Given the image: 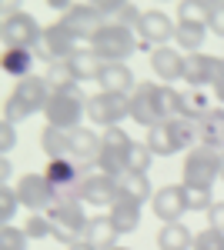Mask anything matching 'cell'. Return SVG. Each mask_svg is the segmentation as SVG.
<instances>
[{
	"instance_id": "36",
	"label": "cell",
	"mask_w": 224,
	"mask_h": 250,
	"mask_svg": "<svg viewBox=\"0 0 224 250\" xmlns=\"http://www.w3.org/2000/svg\"><path fill=\"white\" fill-rule=\"evenodd\" d=\"M27 233L24 227H14V224H7V227H0V250H27Z\"/></svg>"
},
{
	"instance_id": "30",
	"label": "cell",
	"mask_w": 224,
	"mask_h": 250,
	"mask_svg": "<svg viewBox=\"0 0 224 250\" xmlns=\"http://www.w3.org/2000/svg\"><path fill=\"white\" fill-rule=\"evenodd\" d=\"M211 10H214V3H207V0H181L177 3V23L207 27L211 23Z\"/></svg>"
},
{
	"instance_id": "16",
	"label": "cell",
	"mask_w": 224,
	"mask_h": 250,
	"mask_svg": "<svg viewBox=\"0 0 224 250\" xmlns=\"http://www.w3.org/2000/svg\"><path fill=\"white\" fill-rule=\"evenodd\" d=\"M64 23H67V30L80 37L84 43H91V37L104 27V20H100V10H97V3H71L67 7V14H64Z\"/></svg>"
},
{
	"instance_id": "34",
	"label": "cell",
	"mask_w": 224,
	"mask_h": 250,
	"mask_svg": "<svg viewBox=\"0 0 224 250\" xmlns=\"http://www.w3.org/2000/svg\"><path fill=\"white\" fill-rule=\"evenodd\" d=\"M161 107H164V120H177V117H184V94L164 83V90H161Z\"/></svg>"
},
{
	"instance_id": "33",
	"label": "cell",
	"mask_w": 224,
	"mask_h": 250,
	"mask_svg": "<svg viewBox=\"0 0 224 250\" xmlns=\"http://www.w3.org/2000/svg\"><path fill=\"white\" fill-rule=\"evenodd\" d=\"M211 107H214V104L207 100L204 90H187V94H184V117H187V120H201Z\"/></svg>"
},
{
	"instance_id": "47",
	"label": "cell",
	"mask_w": 224,
	"mask_h": 250,
	"mask_svg": "<svg viewBox=\"0 0 224 250\" xmlns=\"http://www.w3.org/2000/svg\"><path fill=\"white\" fill-rule=\"evenodd\" d=\"M114 250H127V247H114Z\"/></svg>"
},
{
	"instance_id": "2",
	"label": "cell",
	"mask_w": 224,
	"mask_h": 250,
	"mask_svg": "<svg viewBox=\"0 0 224 250\" xmlns=\"http://www.w3.org/2000/svg\"><path fill=\"white\" fill-rule=\"evenodd\" d=\"M40 30L44 27L27 10H20L17 3H3L0 7V40H3V50H34L40 40Z\"/></svg>"
},
{
	"instance_id": "1",
	"label": "cell",
	"mask_w": 224,
	"mask_h": 250,
	"mask_svg": "<svg viewBox=\"0 0 224 250\" xmlns=\"http://www.w3.org/2000/svg\"><path fill=\"white\" fill-rule=\"evenodd\" d=\"M50 83L34 74V77H24L14 83V90L3 100V120L10 124H20V120H30L34 114H44L47 110V100H50Z\"/></svg>"
},
{
	"instance_id": "35",
	"label": "cell",
	"mask_w": 224,
	"mask_h": 250,
	"mask_svg": "<svg viewBox=\"0 0 224 250\" xmlns=\"http://www.w3.org/2000/svg\"><path fill=\"white\" fill-rule=\"evenodd\" d=\"M24 233H27L30 240H44V237H54L50 217H47V213H27V220H24Z\"/></svg>"
},
{
	"instance_id": "10",
	"label": "cell",
	"mask_w": 224,
	"mask_h": 250,
	"mask_svg": "<svg viewBox=\"0 0 224 250\" xmlns=\"http://www.w3.org/2000/svg\"><path fill=\"white\" fill-rule=\"evenodd\" d=\"M14 190H17L20 207H27V213H47L57 204L54 184L44 173H24L17 184H14Z\"/></svg>"
},
{
	"instance_id": "19",
	"label": "cell",
	"mask_w": 224,
	"mask_h": 250,
	"mask_svg": "<svg viewBox=\"0 0 224 250\" xmlns=\"http://www.w3.org/2000/svg\"><path fill=\"white\" fill-rule=\"evenodd\" d=\"M117 200H127V204H137V207H144L148 200H154L148 173H131L127 170L124 177H117Z\"/></svg>"
},
{
	"instance_id": "23",
	"label": "cell",
	"mask_w": 224,
	"mask_h": 250,
	"mask_svg": "<svg viewBox=\"0 0 224 250\" xmlns=\"http://www.w3.org/2000/svg\"><path fill=\"white\" fill-rule=\"evenodd\" d=\"M67 67H71V74H74L77 83H84V80H100V74H104V60L94 54L91 47H84V50H77L74 57L67 60Z\"/></svg>"
},
{
	"instance_id": "20",
	"label": "cell",
	"mask_w": 224,
	"mask_h": 250,
	"mask_svg": "<svg viewBox=\"0 0 224 250\" xmlns=\"http://www.w3.org/2000/svg\"><path fill=\"white\" fill-rule=\"evenodd\" d=\"M198 144H201V147L224 150V107H211V110L198 120Z\"/></svg>"
},
{
	"instance_id": "18",
	"label": "cell",
	"mask_w": 224,
	"mask_h": 250,
	"mask_svg": "<svg viewBox=\"0 0 224 250\" xmlns=\"http://www.w3.org/2000/svg\"><path fill=\"white\" fill-rule=\"evenodd\" d=\"M71 140H74V164L80 170H91L97 167V160H100V137L87 130V127H77L71 130Z\"/></svg>"
},
{
	"instance_id": "42",
	"label": "cell",
	"mask_w": 224,
	"mask_h": 250,
	"mask_svg": "<svg viewBox=\"0 0 224 250\" xmlns=\"http://www.w3.org/2000/svg\"><path fill=\"white\" fill-rule=\"evenodd\" d=\"M204 217H207V227H211V230L224 233V200H214V207H211Z\"/></svg>"
},
{
	"instance_id": "8",
	"label": "cell",
	"mask_w": 224,
	"mask_h": 250,
	"mask_svg": "<svg viewBox=\"0 0 224 250\" xmlns=\"http://www.w3.org/2000/svg\"><path fill=\"white\" fill-rule=\"evenodd\" d=\"M221 154L224 150H214V147H194L187 150L184 167H181V177H184V187H204L211 190L214 180L221 177Z\"/></svg>"
},
{
	"instance_id": "43",
	"label": "cell",
	"mask_w": 224,
	"mask_h": 250,
	"mask_svg": "<svg viewBox=\"0 0 224 250\" xmlns=\"http://www.w3.org/2000/svg\"><path fill=\"white\" fill-rule=\"evenodd\" d=\"M207 30H214L218 37H224V3H214V10H211V23H207Z\"/></svg>"
},
{
	"instance_id": "40",
	"label": "cell",
	"mask_w": 224,
	"mask_h": 250,
	"mask_svg": "<svg viewBox=\"0 0 224 250\" xmlns=\"http://www.w3.org/2000/svg\"><path fill=\"white\" fill-rule=\"evenodd\" d=\"M194 250H224V233L218 230H201L198 237H194Z\"/></svg>"
},
{
	"instance_id": "46",
	"label": "cell",
	"mask_w": 224,
	"mask_h": 250,
	"mask_svg": "<svg viewBox=\"0 0 224 250\" xmlns=\"http://www.w3.org/2000/svg\"><path fill=\"white\" fill-rule=\"evenodd\" d=\"M221 180H224V154H221Z\"/></svg>"
},
{
	"instance_id": "31",
	"label": "cell",
	"mask_w": 224,
	"mask_h": 250,
	"mask_svg": "<svg viewBox=\"0 0 224 250\" xmlns=\"http://www.w3.org/2000/svg\"><path fill=\"white\" fill-rule=\"evenodd\" d=\"M207 37V27H198V23H177V34H174V43L184 47L187 54H198L204 47Z\"/></svg>"
},
{
	"instance_id": "41",
	"label": "cell",
	"mask_w": 224,
	"mask_h": 250,
	"mask_svg": "<svg viewBox=\"0 0 224 250\" xmlns=\"http://www.w3.org/2000/svg\"><path fill=\"white\" fill-rule=\"evenodd\" d=\"M17 124H10V120H3L0 124V154L7 157L10 150H14V144H17V130H14Z\"/></svg>"
},
{
	"instance_id": "14",
	"label": "cell",
	"mask_w": 224,
	"mask_h": 250,
	"mask_svg": "<svg viewBox=\"0 0 224 250\" xmlns=\"http://www.w3.org/2000/svg\"><path fill=\"white\" fill-rule=\"evenodd\" d=\"M150 210L161 224H177L187 213V193L184 184H168L161 190H154V200H150Z\"/></svg>"
},
{
	"instance_id": "9",
	"label": "cell",
	"mask_w": 224,
	"mask_h": 250,
	"mask_svg": "<svg viewBox=\"0 0 224 250\" xmlns=\"http://www.w3.org/2000/svg\"><path fill=\"white\" fill-rule=\"evenodd\" d=\"M161 90L164 83H154V80H144L137 83L131 94V120L141 124V127H157L164 124V107H161Z\"/></svg>"
},
{
	"instance_id": "3",
	"label": "cell",
	"mask_w": 224,
	"mask_h": 250,
	"mask_svg": "<svg viewBox=\"0 0 224 250\" xmlns=\"http://www.w3.org/2000/svg\"><path fill=\"white\" fill-rule=\"evenodd\" d=\"M84 47H87V43L80 37H74L64 20H54L50 27L40 30V40H37V47H34V54H37V60H44V63L50 67V63H67V60L74 57L77 50H84Z\"/></svg>"
},
{
	"instance_id": "5",
	"label": "cell",
	"mask_w": 224,
	"mask_h": 250,
	"mask_svg": "<svg viewBox=\"0 0 224 250\" xmlns=\"http://www.w3.org/2000/svg\"><path fill=\"white\" fill-rule=\"evenodd\" d=\"M47 217H50V227H54V240L64 244V247H74L77 240H84L87 224H91V217L84 213L80 200H57L47 210Z\"/></svg>"
},
{
	"instance_id": "12",
	"label": "cell",
	"mask_w": 224,
	"mask_h": 250,
	"mask_svg": "<svg viewBox=\"0 0 224 250\" xmlns=\"http://www.w3.org/2000/svg\"><path fill=\"white\" fill-rule=\"evenodd\" d=\"M174 34H177V20H171L164 10H144L141 20H137V37L150 50H157L168 40H174Z\"/></svg>"
},
{
	"instance_id": "39",
	"label": "cell",
	"mask_w": 224,
	"mask_h": 250,
	"mask_svg": "<svg viewBox=\"0 0 224 250\" xmlns=\"http://www.w3.org/2000/svg\"><path fill=\"white\" fill-rule=\"evenodd\" d=\"M150 164H154L150 147H148V144H134V150H131V173H148Z\"/></svg>"
},
{
	"instance_id": "37",
	"label": "cell",
	"mask_w": 224,
	"mask_h": 250,
	"mask_svg": "<svg viewBox=\"0 0 224 250\" xmlns=\"http://www.w3.org/2000/svg\"><path fill=\"white\" fill-rule=\"evenodd\" d=\"M17 207H20L17 190H14L10 184H3V187H0V224H3V227H7V224L14 220V213H17Z\"/></svg>"
},
{
	"instance_id": "24",
	"label": "cell",
	"mask_w": 224,
	"mask_h": 250,
	"mask_svg": "<svg viewBox=\"0 0 224 250\" xmlns=\"http://www.w3.org/2000/svg\"><path fill=\"white\" fill-rule=\"evenodd\" d=\"M117 237H121V233L114 230V224H111V217H107V213L91 217L87 233H84V240H87L94 250H114V247H117Z\"/></svg>"
},
{
	"instance_id": "29",
	"label": "cell",
	"mask_w": 224,
	"mask_h": 250,
	"mask_svg": "<svg viewBox=\"0 0 224 250\" xmlns=\"http://www.w3.org/2000/svg\"><path fill=\"white\" fill-rule=\"evenodd\" d=\"M150 147V154L154 157H171V154H181V147H177V140L171 134V124H157V127H150L148 130V140H144Z\"/></svg>"
},
{
	"instance_id": "27",
	"label": "cell",
	"mask_w": 224,
	"mask_h": 250,
	"mask_svg": "<svg viewBox=\"0 0 224 250\" xmlns=\"http://www.w3.org/2000/svg\"><path fill=\"white\" fill-rule=\"evenodd\" d=\"M107 217H111L114 230L121 233H134L137 227H141V207L137 204H127V200H114L111 207H107Z\"/></svg>"
},
{
	"instance_id": "44",
	"label": "cell",
	"mask_w": 224,
	"mask_h": 250,
	"mask_svg": "<svg viewBox=\"0 0 224 250\" xmlns=\"http://www.w3.org/2000/svg\"><path fill=\"white\" fill-rule=\"evenodd\" d=\"M10 170H14V167H10V160L3 157V160H0V177H3V180H10Z\"/></svg>"
},
{
	"instance_id": "38",
	"label": "cell",
	"mask_w": 224,
	"mask_h": 250,
	"mask_svg": "<svg viewBox=\"0 0 224 250\" xmlns=\"http://www.w3.org/2000/svg\"><path fill=\"white\" fill-rule=\"evenodd\" d=\"M184 193H187V210L207 213L211 207H214V193L204 190V187H184Z\"/></svg>"
},
{
	"instance_id": "32",
	"label": "cell",
	"mask_w": 224,
	"mask_h": 250,
	"mask_svg": "<svg viewBox=\"0 0 224 250\" xmlns=\"http://www.w3.org/2000/svg\"><path fill=\"white\" fill-rule=\"evenodd\" d=\"M44 80L50 83V90H74L77 87V80H74V74H71L67 63H50L47 74H44Z\"/></svg>"
},
{
	"instance_id": "4",
	"label": "cell",
	"mask_w": 224,
	"mask_h": 250,
	"mask_svg": "<svg viewBox=\"0 0 224 250\" xmlns=\"http://www.w3.org/2000/svg\"><path fill=\"white\" fill-rule=\"evenodd\" d=\"M131 150L134 140L124 127H107L104 137H100V160H97V170L107 173V177H124L131 170Z\"/></svg>"
},
{
	"instance_id": "26",
	"label": "cell",
	"mask_w": 224,
	"mask_h": 250,
	"mask_svg": "<svg viewBox=\"0 0 224 250\" xmlns=\"http://www.w3.org/2000/svg\"><path fill=\"white\" fill-rule=\"evenodd\" d=\"M194 237L198 233L191 230L187 224H161V230H157V250H187L194 247Z\"/></svg>"
},
{
	"instance_id": "11",
	"label": "cell",
	"mask_w": 224,
	"mask_h": 250,
	"mask_svg": "<svg viewBox=\"0 0 224 250\" xmlns=\"http://www.w3.org/2000/svg\"><path fill=\"white\" fill-rule=\"evenodd\" d=\"M87 117L97 127H117L124 117H131V97L124 94H104L97 90L94 97H87Z\"/></svg>"
},
{
	"instance_id": "15",
	"label": "cell",
	"mask_w": 224,
	"mask_h": 250,
	"mask_svg": "<svg viewBox=\"0 0 224 250\" xmlns=\"http://www.w3.org/2000/svg\"><path fill=\"white\" fill-rule=\"evenodd\" d=\"M77 197L87 207H111L117 200V180L107 173H84V180L77 184Z\"/></svg>"
},
{
	"instance_id": "6",
	"label": "cell",
	"mask_w": 224,
	"mask_h": 250,
	"mask_svg": "<svg viewBox=\"0 0 224 250\" xmlns=\"http://www.w3.org/2000/svg\"><path fill=\"white\" fill-rule=\"evenodd\" d=\"M87 47H91L104 63H124L134 50H141L131 27H114V23H104V27L91 37Z\"/></svg>"
},
{
	"instance_id": "25",
	"label": "cell",
	"mask_w": 224,
	"mask_h": 250,
	"mask_svg": "<svg viewBox=\"0 0 224 250\" xmlns=\"http://www.w3.org/2000/svg\"><path fill=\"white\" fill-rule=\"evenodd\" d=\"M40 147L50 160H74V140L67 130H57V127H44L40 134Z\"/></svg>"
},
{
	"instance_id": "13",
	"label": "cell",
	"mask_w": 224,
	"mask_h": 250,
	"mask_svg": "<svg viewBox=\"0 0 224 250\" xmlns=\"http://www.w3.org/2000/svg\"><path fill=\"white\" fill-rule=\"evenodd\" d=\"M224 67V57H211L204 50H198V54H184V80L191 90H204L211 87L218 74H221Z\"/></svg>"
},
{
	"instance_id": "22",
	"label": "cell",
	"mask_w": 224,
	"mask_h": 250,
	"mask_svg": "<svg viewBox=\"0 0 224 250\" xmlns=\"http://www.w3.org/2000/svg\"><path fill=\"white\" fill-rule=\"evenodd\" d=\"M97 10H100V20L104 23H114V27H137V20H141V7H134V3H124V0H107V3H97Z\"/></svg>"
},
{
	"instance_id": "7",
	"label": "cell",
	"mask_w": 224,
	"mask_h": 250,
	"mask_svg": "<svg viewBox=\"0 0 224 250\" xmlns=\"http://www.w3.org/2000/svg\"><path fill=\"white\" fill-rule=\"evenodd\" d=\"M87 114V97L80 94V87L74 90H54L50 100H47V127H57V130H77L80 127V117Z\"/></svg>"
},
{
	"instance_id": "17",
	"label": "cell",
	"mask_w": 224,
	"mask_h": 250,
	"mask_svg": "<svg viewBox=\"0 0 224 250\" xmlns=\"http://www.w3.org/2000/svg\"><path fill=\"white\" fill-rule=\"evenodd\" d=\"M150 70L157 74L161 83H174V80H184V54L174 50V47H157L150 50Z\"/></svg>"
},
{
	"instance_id": "28",
	"label": "cell",
	"mask_w": 224,
	"mask_h": 250,
	"mask_svg": "<svg viewBox=\"0 0 224 250\" xmlns=\"http://www.w3.org/2000/svg\"><path fill=\"white\" fill-rule=\"evenodd\" d=\"M34 60H37L34 50H3L0 67H3V74L24 80V77H34V74H30V70H34Z\"/></svg>"
},
{
	"instance_id": "45",
	"label": "cell",
	"mask_w": 224,
	"mask_h": 250,
	"mask_svg": "<svg viewBox=\"0 0 224 250\" xmlns=\"http://www.w3.org/2000/svg\"><path fill=\"white\" fill-rule=\"evenodd\" d=\"M67 250H94V247H91V244H87V240H77L74 247H67Z\"/></svg>"
},
{
	"instance_id": "21",
	"label": "cell",
	"mask_w": 224,
	"mask_h": 250,
	"mask_svg": "<svg viewBox=\"0 0 224 250\" xmlns=\"http://www.w3.org/2000/svg\"><path fill=\"white\" fill-rule=\"evenodd\" d=\"M97 83H100L104 94H124V97H131L134 87H137V83H134V70L127 63H107Z\"/></svg>"
}]
</instances>
